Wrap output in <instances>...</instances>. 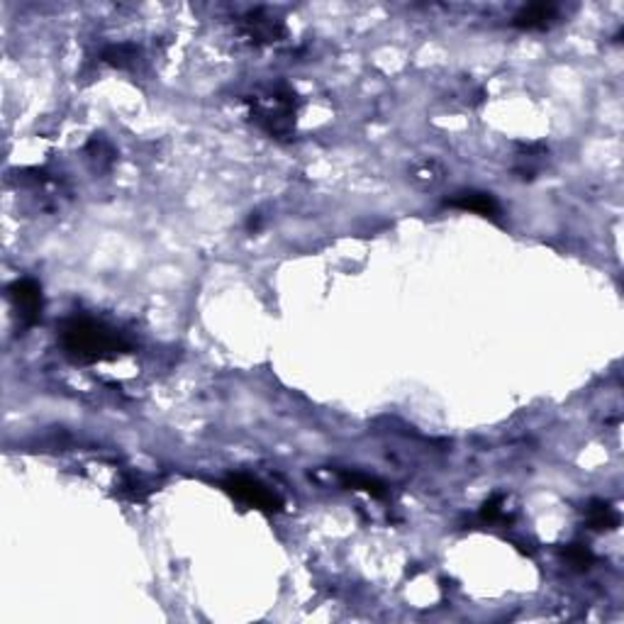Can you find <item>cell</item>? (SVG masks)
<instances>
[{
    "instance_id": "obj_12",
    "label": "cell",
    "mask_w": 624,
    "mask_h": 624,
    "mask_svg": "<svg viewBox=\"0 0 624 624\" xmlns=\"http://www.w3.org/2000/svg\"><path fill=\"white\" fill-rule=\"evenodd\" d=\"M480 517L486 522H496L497 517H503V496H493L483 507H480Z\"/></svg>"
},
{
    "instance_id": "obj_1",
    "label": "cell",
    "mask_w": 624,
    "mask_h": 624,
    "mask_svg": "<svg viewBox=\"0 0 624 624\" xmlns=\"http://www.w3.org/2000/svg\"><path fill=\"white\" fill-rule=\"evenodd\" d=\"M59 344L64 354L76 364H101L129 354L132 344L115 327L88 315L64 320L59 327Z\"/></svg>"
},
{
    "instance_id": "obj_9",
    "label": "cell",
    "mask_w": 624,
    "mask_h": 624,
    "mask_svg": "<svg viewBox=\"0 0 624 624\" xmlns=\"http://www.w3.org/2000/svg\"><path fill=\"white\" fill-rule=\"evenodd\" d=\"M103 61L115 69H132V66H137L139 49L132 44H112L103 52Z\"/></svg>"
},
{
    "instance_id": "obj_5",
    "label": "cell",
    "mask_w": 624,
    "mask_h": 624,
    "mask_svg": "<svg viewBox=\"0 0 624 624\" xmlns=\"http://www.w3.org/2000/svg\"><path fill=\"white\" fill-rule=\"evenodd\" d=\"M8 298L25 327H32L42 317V288L32 278H18L15 283H10Z\"/></svg>"
},
{
    "instance_id": "obj_11",
    "label": "cell",
    "mask_w": 624,
    "mask_h": 624,
    "mask_svg": "<svg viewBox=\"0 0 624 624\" xmlns=\"http://www.w3.org/2000/svg\"><path fill=\"white\" fill-rule=\"evenodd\" d=\"M561 554H564V558L573 568H581V571L595 564V554L588 547H583V544H568Z\"/></svg>"
},
{
    "instance_id": "obj_6",
    "label": "cell",
    "mask_w": 624,
    "mask_h": 624,
    "mask_svg": "<svg viewBox=\"0 0 624 624\" xmlns=\"http://www.w3.org/2000/svg\"><path fill=\"white\" fill-rule=\"evenodd\" d=\"M556 20H558V8L554 3H532V5L517 10L513 27L527 30V32H541V30H549L554 25Z\"/></svg>"
},
{
    "instance_id": "obj_4",
    "label": "cell",
    "mask_w": 624,
    "mask_h": 624,
    "mask_svg": "<svg viewBox=\"0 0 624 624\" xmlns=\"http://www.w3.org/2000/svg\"><path fill=\"white\" fill-rule=\"evenodd\" d=\"M240 35L251 44H276L286 37V25L266 10H249L240 18Z\"/></svg>"
},
{
    "instance_id": "obj_2",
    "label": "cell",
    "mask_w": 624,
    "mask_h": 624,
    "mask_svg": "<svg viewBox=\"0 0 624 624\" xmlns=\"http://www.w3.org/2000/svg\"><path fill=\"white\" fill-rule=\"evenodd\" d=\"M249 115L261 132L268 137L286 139L295 129V115H298V95L288 86H268L261 93L251 95L247 101Z\"/></svg>"
},
{
    "instance_id": "obj_10",
    "label": "cell",
    "mask_w": 624,
    "mask_h": 624,
    "mask_svg": "<svg viewBox=\"0 0 624 624\" xmlns=\"http://www.w3.org/2000/svg\"><path fill=\"white\" fill-rule=\"evenodd\" d=\"M342 483L351 490H364L371 497H385V486L378 479H371V476H364L359 470H344Z\"/></svg>"
},
{
    "instance_id": "obj_8",
    "label": "cell",
    "mask_w": 624,
    "mask_h": 624,
    "mask_svg": "<svg viewBox=\"0 0 624 624\" xmlns=\"http://www.w3.org/2000/svg\"><path fill=\"white\" fill-rule=\"evenodd\" d=\"M585 522L590 530L595 532H612L620 524V514L610 503L605 500H595L585 507Z\"/></svg>"
},
{
    "instance_id": "obj_3",
    "label": "cell",
    "mask_w": 624,
    "mask_h": 624,
    "mask_svg": "<svg viewBox=\"0 0 624 624\" xmlns=\"http://www.w3.org/2000/svg\"><path fill=\"white\" fill-rule=\"evenodd\" d=\"M224 490L232 497H237L240 503L261 510V513H278L283 510V500L276 496L271 488H266L261 480L244 476V473H232L230 479L224 480Z\"/></svg>"
},
{
    "instance_id": "obj_7",
    "label": "cell",
    "mask_w": 624,
    "mask_h": 624,
    "mask_svg": "<svg viewBox=\"0 0 624 624\" xmlns=\"http://www.w3.org/2000/svg\"><path fill=\"white\" fill-rule=\"evenodd\" d=\"M446 206L459 207V210H469V213H479L483 217H497L500 215V206L490 193H480V190H463L456 193L452 200H446Z\"/></svg>"
}]
</instances>
